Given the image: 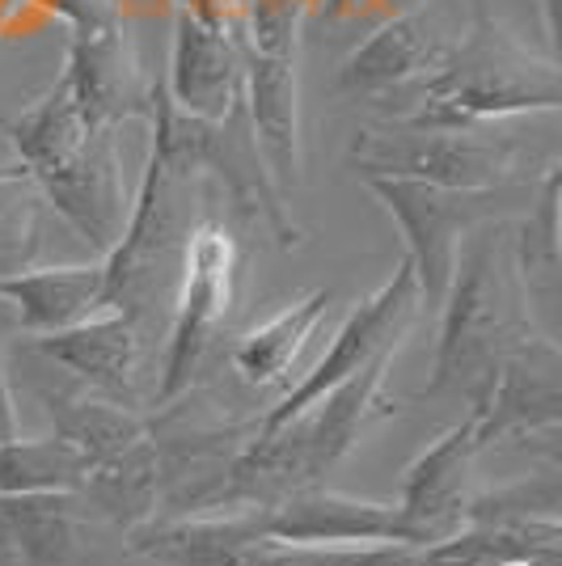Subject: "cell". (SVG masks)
<instances>
[{"label":"cell","mask_w":562,"mask_h":566,"mask_svg":"<svg viewBox=\"0 0 562 566\" xmlns=\"http://www.w3.org/2000/svg\"><path fill=\"white\" fill-rule=\"evenodd\" d=\"M34 352L51 359L55 368L85 380L90 389L115 401L136 398V373H140V331L127 313L118 308H97L94 317L51 331L34 338Z\"/></svg>","instance_id":"ac0fdd59"},{"label":"cell","mask_w":562,"mask_h":566,"mask_svg":"<svg viewBox=\"0 0 562 566\" xmlns=\"http://www.w3.org/2000/svg\"><path fill=\"white\" fill-rule=\"evenodd\" d=\"M478 419V449L508 436H559L562 355L545 334H529L499 364L487 394L469 406Z\"/></svg>","instance_id":"7c38bea8"},{"label":"cell","mask_w":562,"mask_h":566,"mask_svg":"<svg viewBox=\"0 0 562 566\" xmlns=\"http://www.w3.org/2000/svg\"><path fill=\"white\" fill-rule=\"evenodd\" d=\"M562 507V486L559 470L533 473L524 482H512L491 495H469L466 520H520V516H559Z\"/></svg>","instance_id":"83f0119b"},{"label":"cell","mask_w":562,"mask_h":566,"mask_svg":"<svg viewBox=\"0 0 562 566\" xmlns=\"http://www.w3.org/2000/svg\"><path fill=\"white\" fill-rule=\"evenodd\" d=\"M81 537V495H0V542L22 566H64Z\"/></svg>","instance_id":"603a6c76"},{"label":"cell","mask_w":562,"mask_h":566,"mask_svg":"<svg viewBox=\"0 0 562 566\" xmlns=\"http://www.w3.org/2000/svg\"><path fill=\"white\" fill-rule=\"evenodd\" d=\"M423 313V296H419V280H415V266L402 254L394 275L376 287L368 301L347 313V322L339 326L330 352L313 364V373L296 380L288 394L280 398V406H271L262 419H254V431H267V427L292 419L296 410H305L313 398H322L326 389H334L339 380H347L352 373H360L373 355H381L385 347H402L406 334L415 331Z\"/></svg>","instance_id":"ba28073f"},{"label":"cell","mask_w":562,"mask_h":566,"mask_svg":"<svg viewBox=\"0 0 562 566\" xmlns=\"http://www.w3.org/2000/svg\"><path fill=\"white\" fill-rule=\"evenodd\" d=\"M478 419L466 415L431 444L423 449L402 478L398 512L410 520L423 545L445 542L466 524L469 507V470L478 457Z\"/></svg>","instance_id":"9a60e30c"},{"label":"cell","mask_w":562,"mask_h":566,"mask_svg":"<svg viewBox=\"0 0 562 566\" xmlns=\"http://www.w3.org/2000/svg\"><path fill=\"white\" fill-rule=\"evenodd\" d=\"M538 334L512 266V241L482 224L461 241L452 280L440 301V347L423 398H466L487 394L499 364L516 343Z\"/></svg>","instance_id":"3957f363"},{"label":"cell","mask_w":562,"mask_h":566,"mask_svg":"<svg viewBox=\"0 0 562 566\" xmlns=\"http://www.w3.org/2000/svg\"><path fill=\"white\" fill-rule=\"evenodd\" d=\"M541 4V34H545V55L559 60V0H538Z\"/></svg>","instance_id":"f546056e"},{"label":"cell","mask_w":562,"mask_h":566,"mask_svg":"<svg viewBox=\"0 0 562 566\" xmlns=\"http://www.w3.org/2000/svg\"><path fill=\"white\" fill-rule=\"evenodd\" d=\"M267 542L262 512H187V516H153L127 528L132 554L153 566H246V558Z\"/></svg>","instance_id":"2e32d148"},{"label":"cell","mask_w":562,"mask_h":566,"mask_svg":"<svg viewBox=\"0 0 562 566\" xmlns=\"http://www.w3.org/2000/svg\"><path fill=\"white\" fill-rule=\"evenodd\" d=\"M81 499L94 503L102 516L123 524V528H136L144 520L162 516L165 470L157 436H153V419H148V431L140 440H132L127 449H118L115 457L97 461L94 470L85 473Z\"/></svg>","instance_id":"44dd1931"},{"label":"cell","mask_w":562,"mask_h":566,"mask_svg":"<svg viewBox=\"0 0 562 566\" xmlns=\"http://www.w3.org/2000/svg\"><path fill=\"white\" fill-rule=\"evenodd\" d=\"M48 415L55 423V436H64L90 461V470L148 431V419L132 406L115 398H90V394H48Z\"/></svg>","instance_id":"d4e9b609"},{"label":"cell","mask_w":562,"mask_h":566,"mask_svg":"<svg viewBox=\"0 0 562 566\" xmlns=\"http://www.w3.org/2000/svg\"><path fill=\"white\" fill-rule=\"evenodd\" d=\"M559 195L562 169L559 161L538 178V190L520 216V229L512 237V266L524 305L538 334L559 343L562 322V237H559Z\"/></svg>","instance_id":"d6986e66"},{"label":"cell","mask_w":562,"mask_h":566,"mask_svg":"<svg viewBox=\"0 0 562 566\" xmlns=\"http://www.w3.org/2000/svg\"><path fill=\"white\" fill-rule=\"evenodd\" d=\"M233 280L237 241L220 220H199L187 237L178 287L169 301L162 377H157V394H153L157 410H169L183 394H190V385L204 368V355L211 352V338L233 308Z\"/></svg>","instance_id":"52a82bcc"},{"label":"cell","mask_w":562,"mask_h":566,"mask_svg":"<svg viewBox=\"0 0 562 566\" xmlns=\"http://www.w3.org/2000/svg\"><path fill=\"white\" fill-rule=\"evenodd\" d=\"M153 148L144 166L140 190L132 199L127 229L106 254V308H118L136 322V331L157 322V305L169 308L183 250L190 229L199 224V195L208 174L195 166L187 140L174 123V106L157 81L153 97Z\"/></svg>","instance_id":"6da1fadb"},{"label":"cell","mask_w":562,"mask_h":566,"mask_svg":"<svg viewBox=\"0 0 562 566\" xmlns=\"http://www.w3.org/2000/svg\"><path fill=\"white\" fill-rule=\"evenodd\" d=\"M90 132H94V127L81 115V106H76V97H72L64 72L43 90L39 102H30L22 115L4 123V136L13 144L18 166L25 169V178H34V174L51 169L55 161H64Z\"/></svg>","instance_id":"cb8c5ba5"},{"label":"cell","mask_w":562,"mask_h":566,"mask_svg":"<svg viewBox=\"0 0 562 566\" xmlns=\"http://www.w3.org/2000/svg\"><path fill=\"white\" fill-rule=\"evenodd\" d=\"M18 436H22L18 401H13V389H9V368H4V352H0V449L13 444Z\"/></svg>","instance_id":"f1b7e54d"},{"label":"cell","mask_w":562,"mask_h":566,"mask_svg":"<svg viewBox=\"0 0 562 566\" xmlns=\"http://www.w3.org/2000/svg\"><path fill=\"white\" fill-rule=\"evenodd\" d=\"M25 169L0 166V275L25 271V262L39 250V199L30 195Z\"/></svg>","instance_id":"4316f807"},{"label":"cell","mask_w":562,"mask_h":566,"mask_svg":"<svg viewBox=\"0 0 562 566\" xmlns=\"http://www.w3.org/2000/svg\"><path fill=\"white\" fill-rule=\"evenodd\" d=\"M241 39L211 30L195 13L174 4V43H169V76L162 81L165 97L195 118L229 115L241 97Z\"/></svg>","instance_id":"e0dca14e"},{"label":"cell","mask_w":562,"mask_h":566,"mask_svg":"<svg viewBox=\"0 0 562 566\" xmlns=\"http://www.w3.org/2000/svg\"><path fill=\"white\" fill-rule=\"evenodd\" d=\"M174 123L187 140L195 166L225 187V195L237 203V212L267 224L283 250L301 245V229H296V220L283 203V190L275 187L271 169L262 161V148H258V136L250 127V111H246V94L237 97L229 115L220 118H195L174 106Z\"/></svg>","instance_id":"9c48e42d"},{"label":"cell","mask_w":562,"mask_h":566,"mask_svg":"<svg viewBox=\"0 0 562 566\" xmlns=\"http://www.w3.org/2000/svg\"><path fill=\"white\" fill-rule=\"evenodd\" d=\"M262 533L288 545H423L398 503H373L322 482L288 491L283 499L258 507Z\"/></svg>","instance_id":"4fadbf2b"},{"label":"cell","mask_w":562,"mask_h":566,"mask_svg":"<svg viewBox=\"0 0 562 566\" xmlns=\"http://www.w3.org/2000/svg\"><path fill=\"white\" fill-rule=\"evenodd\" d=\"M368 190L381 199V208L398 220L406 237V259L415 266L423 305L440 308L445 287L452 280L457 250L473 229L495 224L508 212H524L533 187H499V190H452L427 187L410 178H364Z\"/></svg>","instance_id":"8992f818"},{"label":"cell","mask_w":562,"mask_h":566,"mask_svg":"<svg viewBox=\"0 0 562 566\" xmlns=\"http://www.w3.org/2000/svg\"><path fill=\"white\" fill-rule=\"evenodd\" d=\"M389 97H398L389 118L402 127H482L516 115H554L562 72L554 55H538L495 22L487 0H473V22L440 64Z\"/></svg>","instance_id":"7a4b0ae2"},{"label":"cell","mask_w":562,"mask_h":566,"mask_svg":"<svg viewBox=\"0 0 562 566\" xmlns=\"http://www.w3.org/2000/svg\"><path fill=\"white\" fill-rule=\"evenodd\" d=\"M0 301L13 308L18 326L30 334H51L76 326L106 308V262L72 266H25L0 275Z\"/></svg>","instance_id":"ffe728a7"},{"label":"cell","mask_w":562,"mask_h":566,"mask_svg":"<svg viewBox=\"0 0 562 566\" xmlns=\"http://www.w3.org/2000/svg\"><path fill=\"white\" fill-rule=\"evenodd\" d=\"M90 461L72 449L64 436L13 440L0 449V495H48V491H76L85 486Z\"/></svg>","instance_id":"484cf974"},{"label":"cell","mask_w":562,"mask_h":566,"mask_svg":"<svg viewBox=\"0 0 562 566\" xmlns=\"http://www.w3.org/2000/svg\"><path fill=\"white\" fill-rule=\"evenodd\" d=\"M64 81L90 127H115L127 118L153 115L157 81L144 72L136 43L123 18H106L94 25L69 30L64 51Z\"/></svg>","instance_id":"30bf717a"},{"label":"cell","mask_w":562,"mask_h":566,"mask_svg":"<svg viewBox=\"0 0 562 566\" xmlns=\"http://www.w3.org/2000/svg\"><path fill=\"white\" fill-rule=\"evenodd\" d=\"M0 334H4V322H0Z\"/></svg>","instance_id":"4dcf8cb0"},{"label":"cell","mask_w":562,"mask_h":566,"mask_svg":"<svg viewBox=\"0 0 562 566\" xmlns=\"http://www.w3.org/2000/svg\"><path fill=\"white\" fill-rule=\"evenodd\" d=\"M347 157L364 178H410L452 190L533 187L550 169H538L533 148L487 136L482 127H368L355 132Z\"/></svg>","instance_id":"277c9868"},{"label":"cell","mask_w":562,"mask_h":566,"mask_svg":"<svg viewBox=\"0 0 562 566\" xmlns=\"http://www.w3.org/2000/svg\"><path fill=\"white\" fill-rule=\"evenodd\" d=\"M326 313H330V292L318 287V292H309L301 301L283 305L280 313H271L267 322L250 326L233 343V355H229L233 359V373L246 385H254V389L283 385L288 373H292V364L305 352V343L313 338V331L326 322Z\"/></svg>","instance_id":"7402d4cb"},{"label":"cell","mask_w":562,"mask_h":566,"mask_svg":"<svg viewBox=\"0 0 562 566\" xmlns=\"http://www.w3.org/2000/svg\"><path fill=\"white\" fill-rule=\"evenodd\" d=\"M313 0H246L241 94L275 187H301V25Z\"/></svg>","instance_id":"5b68a950"},{"label":"cell","mask_w":562,"mask_h":566,"mask_svg":"<svg viewBox=\"0 0 562 566\" xmlns=\"http://www.w3.org/2000/svg\"><path fill=\"white\" fill-rule=\"evenodd\" d=\"M30 182L97 254L115 250L127 229V212H132L115 127H94L64 161L34 174Z\"/></svg>","instance_id":"8fae6325"},{"label":"cell","mask_w":562,"mask_h":566,"mask_svg":"<svg viewBox=\"0 0 562 566\" xmlns=\"http://www.w3.org/2000/svg\"><path fill=\"white\" fill-rule=\"evenodd\" d=\"M452 48L445 22L431 4H410L376 25L373 34L339 64V94L352 97H389L415 85L423 72L440 64V55Z\"/></svg>","instance_id":"5bb4252c"}]
</instances>
